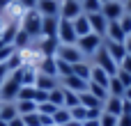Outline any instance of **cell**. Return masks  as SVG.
I'll use <instances>...</instances> for the list:
<instances>
[{
    "instance_id": "cell-50",
    "label": "cell",
    "mask_w": 131,
    "mask_h": 126,
    "mask_svg": "<svg viewBox=\"0 0 131 126\" xmlns=\"http://www.w3.org/2000/svg\"><path fill=\"white\" fill-rule=\"evenodd\" d=\"M124 11H127V14H131V0H127V2H124Z\"/></svg>"
},
{
    "instance_id": "cell-16",
    "label": "cell",
    "mask_w": 131,
    "mask_h": 126,
    "mask_svg": "<svg viewBox=\"0 0 131 126\" xmlns=\"http://www.w3.org/2000/svg\"><path fill=\"white\" fill-rule=\"evenodd\" d=\"M104 39H108V41H120V44H124L127 34L122 32V28H120V23H117V21H108V30H106V37H104Z\"/></svg>"
},
{
    "instance_id": "cell-35",
    "label": "cell",
    "mask_w": 131,
    "mask_h": 126,
    "mask_svg": "<svg viewBox=\"0 0 131 126\" xmlns=\"http://www.w3.org/2000/svg\"><path fill=\"white\" fill-rule=\"evenodd\" d=\"M14 53H16V46L14 44H0V62H7Z\"/></svg>"
},
{
    "instance_id": "cell-40",
    "label": "cell",
    "mask_w": 131,
    "mask_h": 126,
    "mask_svg": "<svg viewBox=\"0 0 131 126\" xmlns=\"http://www.w3.org/2000/svg\"><path fill=\"white\" fill-rule=\"evenodd\" d=\"M117 78H120V83L124 85V87H131V73H127V71H122V69H117V73H115Z\"/></svg>"
},
{
    "instance_id": "cell-44",
    "label": "cell",
    "mask_w": 131,
    "mask_h": 126,
    "mask_svg": "<svg viewBox=\"0 0 131 126\" xmlns=\"http://www.w3.org/2000/svg\"><path fill=\"white\" fill-rule=\"evenodd\" d=\"M120 69H122V71H127V73H131V55H127V57L122 60V64H120Z\"/></svg>"
},
{
    "instance_id": "cell-10",
    "label": "cell",
    "mask_w": 131,
    "mask_h": 126,
    "mask_svg": "<svg viewBox=\"0 0 131 126\" xmlns=\"http://www.w3.org/2000/svg\"><path fill=\"white\" fill-rule=\"evenodd\" d=\"M88 21H90V28H92V32H94V34L106 37V30H108V18H106L101 11H97V14H88Z\"/></svg>"
},
{
    "instance_id": "cell-37",
    "label": "cell",
    "mask_w": 131,
    "mask_h": 126,
    "mask_svg": "<svg viewBox=\"0 0 131 126\" xmlns=\"http://www.w3.org/2000/svg\"><path fill=\"white\" fill-rule=\"evenodd\" d=\"M99 126H117V117H115V115H108V112H101Z\"/></svg>"
},
{
    "instance_id": "cell-46",
    "label": "cell",
    "mask_w": 131,
    "mask_h": 126,
    "mask_svg": "<svg viewBox=\"0 0 131 126\" xmlns=\"http://www.w3.org/2000/svg\"><path fill=\"white\" fill-rule=\"evenodd\" d=\"M7 124H9V126H25V122H23V117L18 115V117H14V119H12V122H7Z\"/></svg>"
},
{
    "instance_id": "cell-1",
    "label": "cell",
    "mask_w": 131,
    "mask_h": 126,
    "mask_svg": "<svg viewBox=\"0 0 131 126\" xmlns=\"http://www.w3.org/2000/svg\"><path fill=\"white\" fill-rule=\"evenodd\" d=\"M41 14L37 11V9H30V11H23V16H21V30L23 32H28L32 39H39L41 37Z\"/></svg>"
},
{
    "instance_id": "cell-27",
    "label": "cell",
    "mask_w": 131,
    "mask_h": 126,
    "mask_svg": "<svg viewBox=\"0 0 131 126\" xmlns=\"http://www.w3.org/2000/svg\"><path fill=\"white\" fill-rule=\"evenodd\" d=\"M71 122V112H69V108H58L55 110V115H53V124L55 126H64Z\"/></svg>"
},
{
    "instance_id": "cell-55",
    "label": "cell",
    "mask_w": 131,
    "mask_h": 126,
    "mask_svg": "<svg viewBox=\"0 0 131 126\" xmlns=\"http://www.w3.org/2000/svg\"><path fill=\"white\" fill-rule=\"evenodd\" d=\"M117 2H122V5H124V2H127V0H117Z\"/></svg>"
},
{
    "instance_id": "cell-22",
    "label": "cell",
    "mask_w": 131,
    "mask_h": 126,
    "mask_svg": "<svg viewBox=\"0 0 131 126\" xmlns=\"http://www.w3.org/2000/svg\"><path fill=\"white\" fill-rule=\"evenodd\" d=\"M90 71H92V62L90 60H83L78 64H71V73L83 78V80H90Z\"/></svg>"
},
{
    "instance_id": "cell-30",
    "label": "cell",
    "mask_w": 131,
    "mask_h": 126,
    "mask_svg": "<svg viewBox=\"0 0 131 126\" xmlns=\"http://www.w3.org/2000/svg\"><path fill=\"white\" fill-rule=\"evenodd\" d=\"M88 92H90L92 96H97L101 103L108 99V90H106V87H101V85H97V83H90V85H88Z\"/></svg>"
},
{
    "instance_id": "cell-41",
    "label": "cell",
    "mask_w": 131,
    "mask_h": 126,
    "mask_svg": "<svg viewBox=\"0 0 131 126\" xmlns=\"http://www.w3.org/2000/svg\"><path fill=\"white\" fill-rule=\"evenodd\" d=\"M44 101H48V92H41V90L35 87V103L39 106V103H44Z\"/></svg>"
},
{
    "instance_id": "cell-25",
    "label": "cell",
    "mask_w": 131,
    "mask_h": 126,
    "mask_svg": "<svg viewBox=\"0 0 131 126\" xmlns=\"http://www.w3.org/2000/svg\"><path fill=\"white\" fill-rule=\"evenodd\" d=\"M124 90L127 87L120 83V78L117 76H111V80H108V96H120L122 99L124 96Z\"/></svg>"
},
{
    "instance_id": "cell-11",
    "label": "cell",
    "mask_w": 131,
    "mask_h": 126,
    "mask_svg": "<svg viewBox=\"0 0 131 126\" xmlns=\"http://www.w3.org/2000/svg\"><path fill=\"white\" fill-rule=\"evenodd\" d=\"M104 48L108 51V55L115 60L117 67H120L122 60L127 57V48H124V44H120V41H108V39H104Z\"/></svg>"
},
{
    "instance_id": "cell-52",
    "label": "cell",
    "mask_w": 131,
    "mask_h": 126,
    "mask_svg": "<svg viewBox=\"0 0 131 126\" xmlns=\"http://www.w3.org/2000/svg\"><path fill=\"white\" fill-rule=\"evenodd\" d=\"M0 126H9V124H7V122H2V119H0Z\"/></svg>"
},
{
    "instance_id": "cell-36",
    "label": "cell",
    "mask_w": 131,
    "mask_h": 126,
    "mask_svg": "<svg viewBox=\"0 0 131 126\" xmlns=\"http://www.w3.org/2000/svg\"><path fill=\"white\" fill-rule=\"evenodd\" d=\"M55 110H58V106H53L51 101H44V103L37 106V112H39V115H51V117H53Z\"/></svg>"
},
{
    "instance_id": "cell-34",
    "label": "cell",
    "mask_w": 131,
    "mask_h": 126,
    "mask_svg": "<svg viewBox=\"0 0 131 126\" xmlns=\"http://www.w3.org/2000/svg\"><path fill=\"white\" fill-rule=\"evenodd\" d=\"M55 64H58V78H67V76H71V64H69V62L55 57Z\"/></svg>"
},
{
    "instance_id": "cell-31",
    "label": "cell",
    "mask_w": 131,
    "mask_h": 126,
    "mask_svg": "<svg viewBox=\"0 0 131 126\" xmlns=\"http://www.w3.org/2000/svg\"><path fill=\"white\" fill-rule=\"evenodd\" d=\"M16 101H35V85H21Z\"/></svg>"
},
{
    "instance_id": "cell-39",
    "label": "cell",
    "mask_w": 131,
    "mask_h": 126,
    "mask_svg": "<svg viewBox=\"0 0 131 126\" xmlns=\"http://www.w3.org/2000/svg\"><path fill=\"white\" fill-rule=\"evenodd\" d=\"M25 126H41V119H39V112H32V115H25L23 117Z\"/></svg>"
},
{
    "instance_id": "cell-4",
    "label": "cell",
    "mask_w": 131,
    "mask_h": 126,
    "mask_svg": "<svg viewBox=\"0 0 131 126\" xmlns=\"http://www.w3.org/2000/svg\"><path fill=\"white\" fill-rule=\"evenodd\" d=\"M90 62H92V64H97V67H101V69H104L108 76H115V73H117V69H120V67L115 64V60L108 55V51H106L104 46H101V48L94 53V57H92Z\"/></svg>"
},
{
    "instance_id": "cell-21",
    "label": "cell",
    "mask_w": 131,
    "mask_h": 126,
    "mask_svg": "<svg viewBox=\"0 0 131 126\" xmlns=\"http://www.w3.org/2000/svg\"><path fill=\"white\" fill-rule=\"evenodd\" d=\"M71 23H74V30H76V34H78V37H85V34H90V32H92L90 21H88V14H81V16H78V18H74Z\"/></svg>"
},
{
    "instance_id": "cell-32",
    "label": "cell",
    "mask_w": 131,
    "mask_h": 126,
    "mask_svg": "<svg viewBox=\"0 0 131 126\" xmlns=\"http://www.w3.org/2000/svg\"><path fill=\"white\" fill-rule=\"evenodd\" d=\"M81 7H83V14H97V11H101V2L99 0H81Z\"/></svg>"
},
{
    "instance_id": "cell-15",
    "label": "cell",
    "mask_w": 131,
    "mask_h": 126,
    "mask_svg": "<svg viewBox=\"0 0 131 126\" xmlns=\"http://www.w3.org/2000/svg\"><path fill=\"white\" fill-rule=\"evenodd\" d=\"M60 85V80L58 78H53V76H46V73H39L37 71V80H35V87L37 90H41V92H51V90H55Z\"/></svg>"
},
{
    "instance_id": "cell-48",
    "label": "cell",
    "mask_w": 131,
    "mask_h": 126,
    "mask_svg": "<svg viewBox=\"0 0 131 126\" xmlns=\"http://www.w3.org/2000/svg\"><path fill=\"white\" fill-rule=\"evenodd\" d=\"M122 99H124V101H129V103H131V87H127V90H124V96H122Z\"/></svg>"
},
{
    "instance_id": "cell-9",
    "label": "cell",
    "mask_w": 131,
    "mask_h": 126,
    "mask_svg": "<svg viewBox=\"0 0 131 126\" xmlns=\"http://www.w3.org/2000/svg\"><path fill=\"white\" fill-rule=\"evenodd\" d=\"M60 85L64 87V90H71V92H76V94H83V92H88V85H90V80H83V78H78V76H67V78H60Z\"/></svg>"
},
{
    "instance_id": "cell-18",
    "label": "cell",
    "mask_w": 131,
    "mask_h": 126,
    "mask_svg": "<svg viewBox=\"0 0 131 126\" xmlns=\"http://www.w3.org/2000/svg\"><path fill=\"white\" fill-rule=\"evenodd\" d=\"M108 80H111V76H108L101 67L92 64V71H90V83H97V85H101V87H106V90H108Z\"/></svg>"
},
{
    "instance_id": "cell-17",
    "label": "cell",
    "mask_w": 131,
    "mask_h": 126,
    "mask_svg": "<svg viewBox=\"0 0 131 126\" xmlns=\"http://www.w3.org/2000/svg\"><path fill=\"white\" fill-rule=\"evenodd\" d=\"M14 117H18L16 101H0V119L2 122H12Z\"/></svg>"
},
{
    "instance_id": "cell-6",
    "label": "cell",
    "mask_w": 131,
    "mask_h": 126,
    "mask_svg": "<svg viewBox=\"0 0 131 126\" xmlns=\"http://www.w3.org/2000/svg\"><path fill=\"white\" fill-rule=\"evenodd\" d=\"M55 57H58V60L69 62V64H78V62H83V60H85V55L78 51V46H76V44H74V46H62V44H60V48H58Z\"/></svg>"
},
{
    "instance_id": "cell-19",
    "label": "cell",
    "mask_w": 131,
    "mask_h": 126,
    "mask_svg": "<svg viewBox=\"0 0 131 126\" xmlns=\"http://www.w3.org/2000/svg\"><path fill=\"white\" fill-rule=\"evenodd\" d=\"M37 71L58 78V64H55V57H44V60L39 62V67H37ZM58 80H60V78H58Z\"/></svg>"
},
{
    "instance_id": "cell-42",
    "label": "cell",
    "mask_w": 131,
    "mask_h": 126,
    "mask_svg": "<svg viewBox=\"0 0 131 126\" xmlns=\"http://www.w3.org/2000/svg\"><path fill=\"white\" fill-rule=\"evenodd\" d=\"M9 73H12L9 64H7V62H0V85H2V80H5V78H7Z\"/></svg>"
},
{
    "instance_id": "cell-12",
    "label": "cell",
    "mask_w": 131,
    "mask_h": 126,
    "mask_svg": "<svg viewBox=\"0 0 131 126\" xmlns=\"http://www.w3.org/2000/svg\"><path fill=\"white\" fill-rule=\"evenodd\" d=\"M37 11L41 16H60V0H37Z\"/></svg>"
},
{
    "instance_id": "cell-20",
    "label": "cell",
    "mask_w": 131,
    "mask_h": 126,
    "mask_svg": "<svg viewBox=\"0 0 131 126\" xmlns=\"http://www.w3.org/2000/svg\"><path fill=\"white\" fill-rule=\"evenodd\" d=\"M78 101H81V106H85L88 110H104V103H101L97 96H92L90 92H83V94H78Z\"/></svg>"
},
{
    "instance_id": "cell-28",
    "label": "cell",
    "mask_w": 131,
    "mask_h": 126,
    "mask_svg": "<svg viewBox=\"0 0 131 126\" xmlns=\"http://www.w3.org/2000/svg\"><path fill=\"white\" fill-rule=\"evenodd\" d=\"M16 110H18L21 117H25V115L37 112V103L35 101H16Z\"/></svg>"
},
{
    "instance_id": "cell-38",
    "label": "cell",
    "mask_w": 131,
    "mask_h": 126,
    "mask_svg": "<svg viewBox=\"0 0 131 126\" xmlns=\"http://www.w3.org/2000/svg\"><path fill=\"white\" fill-rule=\"evenodd\" d=\"M117 23H120V28H122V32H124V34H131V14H124Z\"/></svg>"
},
{
    "instance_id": "cell-13",
    "label": "cell",
    "mask_w": 131,
    "mask_h": 126,
    "mask_svg": "<svg viewBox=\"0 0 131 126\" xmlns=\"http://www.w3.org/2000/svg\"><path fill=\"white\" fill-rule=\"evenodd\" d=\"M60 16H44L41 18V37H58Z\"/></svg>"
},
{
    "instance_id": "cell-23",
    "label": "cell",
    "mask_w": 131,
    "mask_h": 126,
    "mask_svg": "<svg viewBox=\"0 0 131 126\" xmlns=\"http://www.w3.org/2000/svg\"><path fill=\"white\" fill-rule=\"evenodd\" d=\"M18 73H21V85H35V80H37V67L23 64L18 69Z\"/></svg>"
},
{
    "instance_id": "cell-2",
    "label": "cell",
    "mask_w": 131,
    "mask_h": 126,
    "mask_svg": "<svg viewBox=\"0 0 131 126\" xmlns=\"http://www.w3.org/2000/svg\"><path fill=\"white\" fill-rule=\"evenodd\" d=\"M18 90H21V73L16 69V71H12L2 80V85H0V101H16Z\"/></svg>"
},
{
    "instance_id": "cell-53",
    "label": "cell",
    "mask_w": 131,
    "mask_h": 126,
    "mask_svg": "<svg viewBox=\"0 0 131 126\" xmlns=\"http://www.w3.org/2000/svg\"><path fill=\"white\" fill-rule=\"evenodd\" d=\"M12 2H14V5H21V0H12Z\"/></svg>"
},
{
    "instance_id": "cell-8",
    "label": "cell",
    "mask_w": 131,
    "mask_h": 126,
    "mask_svg": "<svg viewBox=\"0 0 131 126\" xmlns=\"http://www.w3.org/2000/svg\"><path fill=\"white\" fill-rule=\"evenodd\" d=\"M101 14L108 18V21H120L127 11H124V5L117 2V0H108L106 5H101Z\"/></svg>"
},
{
    "instance_id": "cell-29",
    "label": "cell",
    "mask_w": 131,
    "mask_h": 126,
    "mask_svg": "<svg viewBox=\"0 0 131 126\" xmlns=\"http://www.w3.org/2000/svg\"><path fill=\"white\" fill-rule=\"evenodd\" d=\"M69 112H71V119H74V122H81V124H83V122L90 119V110H88L85 106H76V108H71Z\"/></svg>"
},
{
    "instance_id": "cell-33",
    "label": "cell",
    "mask_w": 131,
    "mask_h": 126,
    "mask_svg": "<svg viewBox=\"0 0 131 126\" xmlns=\"http://www.w3.org/2000/svg\"><path fill=\"white\" fill-rule=\"evenodd\" d=\"M76 106H81V101H78V94L76 92H71V90H64V108H76Z\"/></svg>"
},
{
    "instance_id": "cell-26",
    "label": "cell",
    "mask_w": 131,
    "mask_h": 126,
    "mask_svg": "<svg viewBox=\"0 0 131 126\" xmlns=\"http://www.w3.org/2000/svg\"><path fill=\"white\" fill-rule=\"evenodd\" d=\"M48 101H51L53 106H58V108H64V87L58 85L55 90H51V92H48Z\"/></svg>"
},
{
    "instance_id": "cell-51",
    "label": "cell",
    "mask_w": 131,
    "mask_h": 126,
    "mask_svg": "<svg viewBox=\"0 0 131 126\" xmlns=\"http://www.w3.org/2000/svg\"><path fill=\"white\" fill-rule=\"evenodd\" d=\"M64 126H83V124H81V122H74V119H71L69 124H64Z\"/></svg>"
},
{
    "instance_id": "cell-5",
    "label": "cell",
    "mask_w": 131,
    "mask_h": 126,
    "mask_svg": "<svg viewBox=\"0 0 131 126\" xmlns=\"http://www.w3.org/2000/svg\"><path fill=\"white\" fill-rule=\"evenodd\" d=\"M58 41H60L62 46H74V44L78 41V34H76L71 21L60 18V25H58Z\"/></svg>"
},
{
    "instance_id": "cell-45",
    "label": "cell",
    "mask_w": 131,
    "mask_h": 126,
    "mask_svg": "<svg viewBox=\"0 0 131 126\" xmlns=\"http://www.w3.org/2000/svg\"><path fill=\"white\" fill-rule=\"evenodd\" d=\"M117 126H131V115H120L117 117Z\"/></svg>"
},
{
    "instance_id": "cell-56",
    "label": "cell",
    "mask_w": 131,
    "mask_h": 126,
    "mask_svg": "<svg viewBox=\"0 0 131 126\" xmlns=\"http://www.w3.org/2000/svg\"><path fill=\"white\" fill-rule=\"evenodd\" d=\"M53 126H55V124H53Z\"/></svg>"
},
{
    "instance_id": "cell-3",
    "label": "cell",
    "mask_w": 131,
    "mask_h": 126,
    "mask_svg": "<svg viewBox=\"0 0 131 126\" xmlns=\"http://www.w3.org/2000/svg\"><path fill=\"white\" fill-rule=\"evenodd\" d=\"M76 46H78V51L85 55V60H92V57H94V53L104 46V37H99V34L90 32V34H85V37H78Z\"/></svg>"
},
{
    "instance_id": "cell-24",
    "label": "cell",
    "mask_w": 131,
    "mask_h": 126,
    "mask_svg": "<svg viewBox=\"0 0 131 126\" xmlns=\"http://www.w3.org/2000/svg\"><path fill=\"white\" fill-rule=\"evenodd\" d=\"M32 41H35V39H32L28 32H23V30L18 28V32H16V37H14V46H16V51H25V48H30Z\"/></svg>"
},
{
    "instance_id": "cell-7",
    "label": "cell",
    "mask_w": 131,
    "mask_h": 126,
    "mask_svg": "<svg viewBox=\"0 0 131 126\" xmlns=\"http://www.w3.org/2000/svg\"><path fill=\"white\" fill-rule=\"evenodd\" d=\"M83 14L81 0H60V18L64 21H74Z\"/></svg>"
},
{
    "instance_id": "cell-47",
    "label": "cell",
    "mask_w": 131,
    "mask_h": 126,
    "mask_svg": "<svg viewBox=\"0 0 131 126\" xmlns=\"http://www.w3.org/2000/svg\"><path fill=\"white\" fill-rule=\"evenodd\" d=\"M124 48H127V55H131V34H127L124 39Z\"/></svg>"
},
{
    "instance_id": "cell-14",
    "label": "cell",
    "mask_w": 131,
    "mask_h": 126,
    "mask_svg": "<svg viewBox=\"0 0 131 126\" xmlns=\"http://www.w3.org/2000/svg\"><path fill=\"white\" fill-rule=\"evenodd\" d=\"M104 112L120 117V115L124 112V99H120V96H108V99L104 101Z\"/></svg>"
},
{
    "instance_id": "cell-54",
    "label": "cell",
    "mask_w": 131,
    "mask_h": 126,
    "mask_svg": "<svg viewBox=\"0 0 131 126\" xmlns=\"http://www.w3.org/2000/svg\"><path fill=\"white\" fill-rule=\"evenodd\" d=\"M99 2H101V5H106V2H108V0H99Z\"/></svg>"
},
{
    "instance_id": "cell-49",
    "label": "cell",
    "mask_w": 131,
    "mask_h": 126,
    "mask_svg": "<svg viewBox=\"0 0 131 126\" xmlns=\"http://www.w3.org/2000/svg\"><path fill=\"white\" fill-rule=\"evenodd\" d=\"M83 126H99V119H88V122H83Z\"/></svg>"
},
{
    "instance_id": "cell-43",
    "label": "cell",
    "mask_w": 131,
    "mask_h": 126,
    "mask_svg": "<svg viewBox=\"0 0 131 126\" xmlns=\"http://www.w3.org/2000/svg\"><path fill=\"white\" fill-rule=\"evenodd\" d=\"M21 9H23V11L37 9V0H21Z\"/></svg>"
}]
</instances>
